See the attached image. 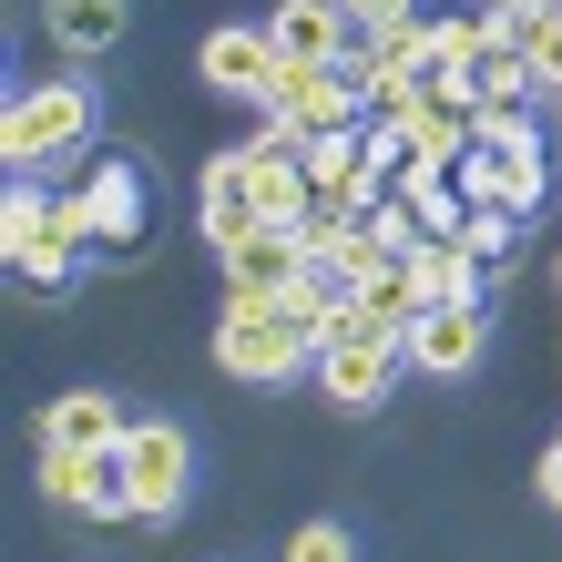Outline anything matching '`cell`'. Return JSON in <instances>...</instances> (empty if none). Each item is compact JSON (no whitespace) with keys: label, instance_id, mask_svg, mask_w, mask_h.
Masks as SVG:
<instances>
[{"label":"cell","instance_id":"obj_15","mask_svg":"<svg viewBox=\"0 0 562 562\" xmlns=\"http://www.w3.org/2000/svg\"><path fill=\"white\" fill-rule=\"evenodd\" d=\"M409 267H419V296H429V307H491V267L460 236H429Z\"/></svg>","mask_w":562,"mask_h":562},{"label":"cell","instance_id":"obj_17","mask_svg":"<svg viewBox=\"0 0 562 562\" xmlns=\"http://www.w3.org/2000/svg\"><path fill=\"white\" fill-rule=\"evenodd\" d=\"M471 92H481V103H542V72H532V52H521L512 31H502V42L481 52V72H471Z\"/></svg>","mask_w":562,"mask_h":562},{"label":"cell","instance_id":"obj_12","mask_svg":"<svg viewBox=\"0 0 562 562\" xmlns=\"http://www.w3.org/2000/svg\"><path fill=\"white\" fill-rule=\"evenodd\" d=\"M215 267H225V296H286L296 277H307V225H256V236L225 246Z\"/></svg>","mask_w":562,"mask_h":562},{"label":"cell","instance_id":"obj_10","mask_svg":"<svg viewBox=\"0 0 562 562\" xmlns=\"http://www.w3.org/2000/svg\"><path fill=\"white\" fill-rule=\"evenodd\" d=\"M256 225H267V194H256V154L236 144V154L205 164V184H194V236L225 256V246H246Z\"/></svg>","mask_w":562,"mask_h":562},{"label":"cell","instance_id":"obj_20","mask_svg":"<svg viewBox=\"0 0 562 562\" xmlns=\"http://www.w3.org/2000/svg\"><path fill=\"white\" fill-rule=\"evenodd\" d=\"M286 562H358V532H348V521H296Z\"/></svg>","mask_w":562,"mask_h":562},{"label":"cell","instance_id":"obj_23","mask_svg":"<svg viewBox=\"0 0 562 562\" xmlns=\"http://www.w3.org/2000/svg\"><path fill=\"white\" fill-rule=\"evenodd\" d=\"M481 11H542V0H481Z\"/></svg>","mask_w":562,"mask_h":562},{"label":"cell","instance_id":"obj_2","mask_svg":"<svg viewBox=\"0 0 562 562\" xmlns=\"http://www.w3.org/2000/svg\"><path fill=\"white\" fill-rule=\"evenodd\" d=\"M92 134H103L92 82H72V72L11 82V113H0V164H11V175H61V164L92 154Z\"/></svg>","mask_w":562,"mask_h":562},{"label":"cell","instance_id":"obj_19","mask_svg":"<svg viewBox=\"0 0 562 562\" xmlns=\"http://www.w3.org/2000/svg\"><path fill=\"white\" fill-rule=\"evenodd\" d=\"M460 246H471L481 267H502V256L521 246V215H502V205H471V225H460Z\"/></svg>","mask_w":562,"mask_h":562},{"label":"cell","instance_id":"obj_16","mask_svg":"<svg viewBox=\"0 0 562 562\" xmlns=\"http://www.w3.org/2000/svg\"><path fill=\"white\" fill-rule=\"evenodd\" d=\"M42 31L72 61H92V52H113L123 31H134V0H42Z\"/></svg>","mask_w":562,"mask_h":562},{"label":"cell","instance_id":"obj_7","mask_svg":"<svg viewBox=\"0 0 562 562\" xmlns=\"http://www.w3.org/2000/svg\"><path fill=\"white\" fill-rule=\"evenodd\" d=\"M256 113L296 123V134H338V123H369V92L348 82V61H277V82H267Z\"/></svg>","mask_w":562,"mask_h":562},{"label":"cell","instance_id":"obj_13","mask_svg":"<svg viewBox=\"0 0 562 562\" xmlns=\"http://www.w3.org/2000/svg\"><path fill=\"white\" fill-rule=\"evenodd\" d=\"M267 31H277V52H286V61H348L358 11H348V0H277Z\"/></svg>","mask_w":562,"mask_h":562},{"label":"cell","instance_id":"obj_9","mask_svg":"<svg viewBox=\"0 0 562 562\" xmlns=\"http://www.w3.org/2000/svg\"><path fill=\"white\" fill-rule=\"evenodd\" d=\"M277 31L267 21H215L205 31V42H194V82H205V92H225V103H267V82H277Z\"/></svg>","mask_w":562,"mask_h":562},{"label":"cell","instance_id":"obj_1","mask_svg":"<svg viewBox=\"0 0 562 562\" xmlns=\"http://www.w3.org/2000/svg\"><path fill=\"white\" fill-rule=\"evenodd\" d=\"M0 256H11V286L21 296H72L103 246H92V215H82L72 184L11 175V194H0Z\"/></svg>","mask_w":562,"mask_h":562},{"label":"cell","instance_id":"obj_6","mask_svg":"<svg viewBox=\"0 0 562 562\" xmlns=\"http://www.w3.org/2000/svg\"><path fill=\"white\" fill-rule=\"evenodd\" d=\"M42 502L72 521H134V471H123V450H52L42 440Z\"/></svg>","mask_w":562,"mask_h":562},{"label":"cell","instance_id":"obj_11","mask_svg":"<svg viewBox=\"0 0 562 562\" xmlns=\"http://www.w3.org/2000/svg\"><path fill=\"white\" fill-rule=\"evenodd\" d=\"M400 348H409L419 379H471L481 348H491V307H419Z\"/></svg>","mask_w":562,"mask_h":562},{"label":"cell","instance_id":"obj_18","mask_svg":"<svg viewBox=\"0 0 562 562\" xmlns=\"http://www.w3.org/2000/svg\"><path fill=\"white\" fill-rule=\"evenodd\" d=\"M481 154L542 164V113H532V103H481Z\"/></svg>","mask_w":562,"mask_h":562},{"label":"cell","instance_id":"obj_24","mask_svg":"<svg viewBox=\"0 0 562 562\" xmlns=\"http://www.w3.org/2000/svg\"><path fill=\"white\" fill-rule=\"evenodd\" d=\"M552 286H562V256H552Z\"/></svg>","mask_w":562,"mask_h":562},{"label":"cell","instance_id":"obj_4","mask_svg":"<svg viewBox=\"0 0 562 562\" xmlns=\"http://www.w3.org/2000/svg\"><path fill=\"white\" fill-rule=\"evenodd\" d=\"M123 471H134V521H175L184 491H194V429L164 419V409H134V429H123Z\"/></svg>","mask_w":562,"mask_h":562},{"label":"cell","instance_id":"obj_3","mask_svg":"<svg viewBox=\"0 0 562 562\" xmlns=\"http://www.w3.org/2000/svg\"><path fill=\"white\" fill-rule=\"evenodd\" d=\"M215 369L246 389H296L317 379V327L286 317V296H225L215 307Z\"/></svg>","mask_w":562,"mask_h":562},{"label":"cell","instance_id":"obj_14","mask_svg":"<svg viewBox=\"0 0 562 562\" xmlns=\"http://www.w3.org/2000/svg\"><path fill=\"white\" fill-rule=\"evenodd\" d=\"M123 429H134V409H123L113 389H61V400L42 409L52 450H123Z\"/></svg>","mask_w":562,"mask_h":562},{"label":"cell","instance_id":"obj_22","mask_svg":"<svg viewBox=\"0 0 562 562\" xmlns=\"http://www.w3.org/2000/svg\"><path fill=\"white\" fill-rule=\"evenodd\" d=\"M348 11H358V21H409L419 0H348Z\"/></svg>","mask_w":562,"mask_h":562},{"label":"cell","instance_id":"obj_5","mask_svg":"<svg viewBox=\"0 0 562 562\" xmlns=\"http://www.w3.org/2000/svg\"><path fill=\"white\" fill-rule=\"evenodd\" d=\"M82 215H92V246L103 256H144V215H154V184H144V164L134 154H82Z\"/></svg>","mask_w":562,"mask_h":562},{"label":"cell","instance_id":"obj_21","mask_svg":"<svg viewBox=\"0 0 562 562\" xmlns=\"http://www.w3.org/2000/svg\"><path fill=\"white\" fill-rule=\"evenodd\" d=\"M532 491H542V512H562V429H552V450L532 460Z\"/></svg>","mask_w":562,"mask_h":562},{"label":"cell","instance_id":"obj_8","mask_svg":"<svg viewBox=\"0 0 562 562\" xmlns=\"http://www.w3.org/2000/svg\"><path fill=\"white\" fill-rule=\"evenodd\" d=\"M400 379H409V348L400 338H327L317 348V400L348 409V419L389 409V389H400Z\"/></svg>","mask_w":562,"mask_h":562}]
</instances>
